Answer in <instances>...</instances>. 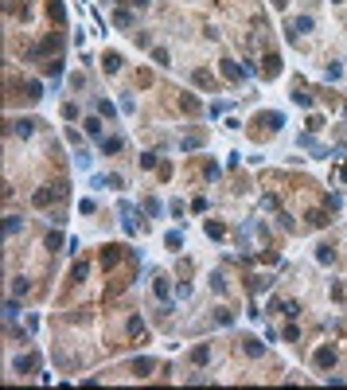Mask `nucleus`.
Wrapping results in <instances>:
<instances>
[{
    "mask_svg": "<svg viewBox=\"0 0 347 390\" xmlns=\"http://www.w3.org/2000/svg\"><path fill=\"white\" fill-rule=\"evenodd\" d=\"M253 125H257V129H253V137H265L269 129L277 133V129L285 125V113H257V117H253Z\"/></svg>",
    "mask_w": 347,
    "mask_h": 390,
    "instance_id": "1",
    "label": "nucleus"
},
{
    "mask_svg": "<svg viewBox=\"0 0 347 390\" xmlns=\"http://www.w3.org/2000/svg\"><path fill=\"white\" fill-rule=\"evenodd\" d=\"M63 195H66V183H59V187L47 183V187H39V191L32 195V203H35V207H51V199H63Z\"/></svg>",
    "mask_w": 347,
    "mask_h": 390,
    "instance_id": "2",
    "label": "nucleus"
},
{
    "mask_svg": "<svg viewBox=\"0 0 347 390\" xmlns=\"http://www.w3.org/2000/svg\"><path fill=\"white\" fill-rule=\"evenodd\" d=\"M312 363H316L320 371H328V367H336V347H332V343H324V347H316V355H312Z\"/></svg>",
    "mask_w": 347,
    "mask_h": 390,
    "instance_id": "3",
    "label": "nucleus"
},
{
    "mask_svg": "<svg viewBox=\"0 0 347 390\" xmlns=\"http://www.w3.org/2000/svg\"><path fill=\"white\" fill-rule=\"evenodd\" d=\"M277 74H281V55L269 51V55L261 59V78H277Z\"/></svg>",
    "mask_w": 347,
    "mask_h": 390,
    "instance_id": "4",
    "label": "nucleus"
},
{
    "mask_svg": "<svg viewBox=\"0 0 347 390\" xmlns=\"http://www.w3.org/2000/svg\"><path fill=\"white\" fill-rule=\"evenodd\" d=\"M117 211H121V223H125V230H129V234H137V230H141V215H137L129 203H121Z\"/></svg>",
    "mask_w": 347,
    "mask_h": 390,
    "instance_id": "5",
    "label": "nucleus"
},
{
    "mask_svg": "<svg viewBox=\"0 0 347 390\" xmlns=\"http://www.w3.org/2000/svg\"><path fill=\"white\" fill-rule=\"evenodd\" d=\"M242 74H250L246 66H238L234 59H222V78H226V82H242Z\"/></svg>",
    "mask_w": 347,
    "mask_h": 390,
    "instance_id": "6",
    "label": "nucleus"
},
{
    "mask_svg": "<svg viewBox=\"0 0 347 390\" xmlns=\"http://www.w3.org/2000/svg\"><path fill=\"white\" fill-rule=\"evenodd\" d=\"M129 371H133L137 379H149L152 371H156V363H152L149 355H141V359H133V363H129Z\"/></svg>",
    "mask_w": 347,
    "mask_h": 390,
    "instance_id": "7",
    "label": "nucleus"
},
{
    "mask_svg": "<svg viewBox=\"0 0 347 390\" xmlns=\"http://www.w3.org/2000/svg\"><path fill=\"white\" fill-rule=\"evenodd\" d=\"M125 335H129V339H141V335H145V316H141V312H133V316H129Z\"/></svg>",
    "mask_w": 347,
    "mask_h": 390,
    "instance_id": "8",
    "label": "nucleus"
},
{
    "mask_svg": "<svg viewBox=\"0 0 347 390\" xmlns=\"http://www.w3.org/2000/svg\"><path fill=\"white\" fill-rule=\"evenodd\" d=\"M101 66H105V74H117V70L125 66V59L117 55V51H105V55H101Z\"/></svg>",
    "mask_w": 347,
    "mask_h": 390,
    "instance_id": "9",
    "label": "nucleus"
},
{
    "mask_svg": "<svg viewBox=\"0 0 347 390\" xmlns=\"http://www.w3.org/2000/svg\"><path fill=\"white\" fill-rule=\"evenodd\" d=\"M35 125H39V121L20 117V121H12V133H16V137H32V133H35Z\"/></svg>",
    "mask_w": 347,
    "mask_h": 390,
    "instance_id": "10",
    "label": "nucleus"
},
{
    "mask_svg": "<svg viewBox=\"0 0 347 390\" xmlns=\"http://www.w3.org/2000/svg\"><path fill=\"white\" fill-rule=\"evenodd\" d=\"M180 110L188 113V117H199L203 106H199V98H191V94H180Z\"/></svg>",
    "mask_w": 347,
    "mask_h": 390,
    "instance_id": "11",
    "label": "nucleus"
},
{
    "mask_svg": "<svg viewBox=\"0 0 347 390\" xmlns=\"http://www.w3.org/2000/svg\"><path fill=\"white\" fill-rule=\"evenodd\" d=\"M121 149H125V141H121V137H101V152H105V156H117Z\"/></svg>",
    "mask_w": 347,
    "mask_h": 390,
    "instance_id": "12",
    "label": "nucleus"
},
{
    "mask_svg": "<svg viewBox=\"0 0 347 390\" xmlns=\"http://www.w3.org/2000/svg\"><path fill=\"white\" fill-rule=\"evenodd\" d=\"M316 262H320V266H332V262H336V246L320 242V246H316Z\"/></svg>",
    "mask_w": 347,
    "mask_h": 390,
    "instance_id": "13",
    "label": "nucleus"
},
{
    "mask_svg": "<svg viewBox=\"0 0 347 390\" xmlns=\"http://www.w3.org/2000/svg\"><path fill=\"white\" fill-rule=\"evenodd\" d=\"M191 78H195V86H203V90H215V78H211V70H207V66H199Z\"/></svg>",
    "mask_w": 347,
    "mask_h": 390,
    "instance_id": "14",
    "label": "nucleus"
},
{
    "mask_svg": "<svg viewBox=\"0 0 347 390\" xmlns=\"http://www.w3.org/2000/svg\"><path fill=\"white\" fill-rule=\"evenodd\" d=\"M86 277H90V266H86V262H74V270H70V285H82Z\"/></svg>",
    "mask_w": 347,
    "mask_h": 390,
    "instance_id": "15",
    "label": "nucleus"
},
{
    "mask_svg": "<svg viewBox=\"0 0 347 390\" xmlns=\"http://www.w3.org/2000/svg\"><path fill=\"white\" fill-rule=\"evenodd\" d=\"M242 351H246V355H253V359H257V355H265L261 339H253V335H246V339H242Z\"/></svg>",
    "mask_w": 347,
    "mask_h": 390,
    "instance_id": "16",
    "label": "nucleus"
},
{
    "mask_svg": "<svg viewBox=\"0 0 347 390\" xmlns=\"http://www.w3.org/2000/svg\"><path fill=\"white\" fill-rule=\"evenodd\" d=\"M300 31H312V20H308V16H300V20H293V24H289V35H293V39H297Z\"/></svg>",
    "mask_w": 347,
    "mask_h": 390,
    "instance_id": "17",
    "label": "nucleus"
},
{
    "mask_svg": "<svg viewBox=\"0 0 347 390\" xmlns=\"http://www.w3.org/2000/svg\"><path fill=\"white\" fill-rule=\"evenodd\" d=\"M47 16H51V20H59V24L66 20V8H63V0H47Z\"/></svg>",
    "mask_w": 347,
    "mask_h": 390,
    "instance_id": "18",
    "label": "nucleus"
},
{
    "mask_svg": "<svg viewBox=\"0 0 347 390\" xmlns=\"http://www.w3.org/2000/svg\"><path fill=\"white\" fill-rule=\"evenodd\" d=\"M43 74H47V78H59V74H63V59L59 55L47 59V62H43Z\"/></svg>",
    "mask_w": 347,
    "mask_h": 390,
    "instance_id": "19",
    "label": "nucleus"
},
{
    "mask_svg": "<svg viewBox=\"0 0 347 390\" xmlns=\"http://www.w3.org/2000/svg\"><path fill=\"white\" fill-rule=\"evenodd\" d=\"M113 24H117V28H129V24H133V12H129V8H113Z\"/></svg>",
    "mask_w": 347,
    "mask_h": 390,
    "instance_id": "20",
    "label": "nucleus"
},
{
    "mask_svg": "<svg viewBox=\"0 0 347 390\" xmlns=\"http://www.w3.org/2000/svg\"><path fill=\"white\" fill-rule=\"evenodd\" d=\"M12 367H16L20 375H28V371H35V355H20V359H16Z\"/></svg>",
    "mask_w": 347,
    "mask_h": 390,
    "instance_id": "21",
    "label": "nucleus"
},
{
    "mask_svg": "<svg viewBox=\"0 0 347 390\" xmlns=\"http://www.w3.org/2000/svg\"><path fill=\"white\" fill-rule=\"evenodd\" d=\"M152 293H156L160 300H168V293H172V285H168V277H156V281H152Z\"/></svg>",
    "mask_w": 347,
    "mask_h": 390,
    "instance_id": "22",
    "label": "nucleus"
},
{
    "mask_svg": "<svg viewBox=\"0 0 347 390\" xmlns=\"http://www.w3.org/2000/svg\"><path fill=\"white\" fill-rule=\"evenodd\" d=\"M207 359H211V347H207V343H199L195 351H191V363H195V367H203Z\"/></svg>",
    "mask_w": 347,
    "mask_h": 390,
    "instance_id": "23",
    "label": "nucleus"
},
{
    "mask_svg": "<svg viewBox=\"0 0 347 390\" xmlns=\"http://www.w3.org/2000/svg\"><path fill=\"white\" fill-rule=\"evenodd\" d=\"M43 51H55V55H59V51H63V35H59V31H55V35H47V39H43Z\"/></svg>",
    "mask_w": 347,
    "mask_h": 390,
    "instance_id": "24",
    "label": "nucleus"
},
{
    "mask_svg": "<svg viewBox=\"0 0 347 390\" xmlns=\"http://www.w3.org/2000/svg\"><path fill=\"white\" fill-rule=\"evenodd\" d=\"M199 145H203V133H191V137H184V141H180V149H184V152H191V149H199Z\"/></svg>",
    "mask_w": 347,
    "mask_h": 390,
    "instance_id": "25",
    "label": "nucleus"
},
{
    "mask_svg": "<svg viewBox=\"0 0 347 390\" xmlns=\"http://www.w3.org/2000/svg\"><path fill=\"white\" fill-rule=\"evenodd\" d=\"M293 102H297V106H304V110H308V106H312V94H308V90H304V86H297V90H293Z\"/></svg>",
    "mask_w": 347,
    "mask_h": 390,
    "instance_id": "26",
    "label": "nucleus"
},
{
    "mask_svg": "<svg viewBox=\"0 0 347 390\" xmlns=\"http://www.w3.org/2000/svg\"><path fill=\"white\" fill-rule=\"evenodd\" d=\"M328 211H308V226H328Z\"/></svg>",
    "mask_w": 347,
    "mask_h": 390,
    "instance_id": "27",
    "label": "nucleus"
},
{
    "mask_svg": "<svg viewBox=\"0 0 347 390\" xmlns=\"http://www.w3.org/2000/svg\"><path fill=\"white\" fill-rule=\"evenodd\" d=\"M24 90H28V98H32V102H39V98H43V86H39L35 78H32V82H24Z\"/></svg>",
    "mask_w": 347,
    "mask_h": 390,
    "instance_id": "28",
    "label": "nucleus"
},
{
    "mask_svg": "<svg viewBox=\"0 0 347 390\" xmlns=\"http://www.w3.org/2000/svg\"><path fill=\"white\" fill-rule=\"evenodd\" d=\"M164 242H168V250H180V246H184V234H180V230H168Z\"/></svg>",
    "mask_w": 347,
    "mask_h": 390,
    "instance_id": "29",
    "label": "nucleus"
},
{
    "mask_svg": "<svg viewBox=\"0 0 347 390\" xmlns=\"http://www.w3.org/2000/svg\"><path fill=\"white\" fill-rule=\"evenodd\" d=\"M207 238H226V226H222V223H211V219H207Z\"/></svg>",
    "mask_w": 347,
    "mask_h": 390,
    "instance_id": "30",
    "label": "nucleus"
},
{
    "mask_svg": "<svg viewBox=\"0 0 347 390\" xmlns=\"http://www.w3.org/2000/svg\"><path fill=\"white\" fill-rule=\"evenodd\" d=\"M86 133H90V137H101V121L98 117H86Z\"/></svg>",
    "mask_w": 347,
    "mask_h": 390,
    "instance_id": "31",
    "label": "nucleus"
},
{
    "mask_svg": "<svg viewBox=\"0 0 347 390\" xmlns=\"http://www.w3.org/2000/svg\"><path fill=\"white\" fill-rule=\"evenodd\" d=\"M320 129H324V117L312 113V117H308V133H320Z\"/></svg>",
    "mask_w": 347,
    "mask_h": 390,
    "instance_id": "32",
    "label": "nucleus"
},
{
    "mask_svg": "<svg viewBox=\"0 0 347 390\" xmlns=\"http://www.w3.org/2000/svg\"><path fill=\"white\" fill-rule=\"evenodd\" d=\"M74 164H78V168H90V152H86V149H78V152H74Z\"/></svg>",
    "mask_w": 347,
    "mask_h": 390,
    "instance_id": "33",
    "label": "nucleus"
},
{
    "mask_svg": "<svg viewBox=\"0 0 347 390\" xmlns=\"http://www.w3.org/2000/svg\"><path fill=\"white\" fill-rule=\"evenodd\" d=\"M4 230H8V238H12V234H20V219H16V215H8V223H4Z\"/></svg>",
    "mask_w": 347,
    "mask_h": 390,
    "instance_id": "34",
    "label": "nucleus"
},
{
    "mask_svg": "<svg viewBox=\"0 0 347 390\" xmlns=\"http://www.w3.org/2000/svg\"><path fill=\"white\" fill-rule=\"evenodd\" d=\"M59 246H63V234H59V230H51V234H47V250H59Z\"/></svg>",
    "mask_w": 347,
    "mask_h": 390,
    "instance_id": "35",
    "label": "nucleus"
},
{
    "mask_svg": "<svg viewBox=\"0 0 347 390\" xmlns=\"http://www.w3.org/2000/svg\"><path fill=\"white\" fill-rule=\"evenodd\" d=\"M215 320H219V324H230L234 316H230V308H215Z\"/></svg>",
    "mask_w": 347,
    "mask_h": 390,
    "instance_id": "36",
    "label": "nucleus"
},
{
    "mask_svg": "<svg viewBox=\"0 0 347 390\" xmlns=\"http://www.w3.org/2000/svg\"><path fill=\"white\" fill-rule=\"evenodd\" d=\"M141 168H145V172H149V168H160L156 164V152H145V156H141Z\"/></svg>",
    "mask_w": 347,
    "mask_h": 390,
    "instance_id": "37",
    "label": "nucleus"
},
{
    "mask_svg": "<svg viewBox=\"0 0 347 390\" xmlns=\"http://www.w3.org/2000/svg\"><path fill=\"white\" fill-rule=\"evenodd\" d=\"M285 316H289V320H297V316H300V304H297V300H289V304H285Z\"/></svg>",
    "mask_w": 347,
    "mask_h": 390,
    "instance_id": "38",
    "label": "nucleus"
},
{
    "mask_svg": "<svg viewBox=\"0 0 347 390\" xmlns=\"http://www.w3.org/2000/svg\"><path fill=\"white\" fill-rule=\"evenodd\" d=\"M152 59H156V62H160V66H168V62H172V59H168V51H164V47H156V51H152Z\"/></svg>",
    "mask_w": 347,
    "mask_h": 390,
    "instance_id": "39",
    "label": "nucleus"
},
{
    "mask_svg": "<svg viewBox=\"0 0 347 390\" xmlns=\"http://www.w3.org/2000/svg\"><path fill=\"white\" fill-rule=\"evenodd\" d=\"M98 110H101V117H117V106H113V102H101Z\"/></svg>",
    "mask_w": 347,
    "mask_h": 390,
    "instance_id": "40",
    "label": "nucleus"
},
{
    "mask_svg": "<svg viewBox=\"0 0 347 390\" xmlns=\"http://www.w3.org/2000/svg\"><path fill=\"white\" fill-rule=\"evenodd\" d=\"M78 211H82V215H94L98 207H94V199H82V203H78Z\"/></svg>",
    "mask_w": 347,
    "mask_h": 390,
    "instance_id": "41",
    "label": "nucleus"
},
{
    "mask_svg": "<svg viewBox=\"0 0 347 390\" xmlns=\"http://www.w3.org/2000/svg\"><path fill=\"white\" fill-rule=\"evenodd\" d=\"M4 316H8V320H12V316H20V304H16V300H8V304H4Z\"/></svg>",
    "mask_w": 347,
    "mask_h": 390,
    "instance_id": "42",
    "label": "nucleus"
},
{
    "mask_svg": "<svg viewBox=\"0 0 347 390\" xmlns=\"http://www.w3.org/2000/svg\"><path fill=\"white\" fill-rule=\"evenodd\" d=\"M63 117H70V121H74V117H78V106H74V102H66V106H63Z\"/></svg>",
    "mask_w": 347,
    "mask_h": 390,
    "instance_id": "43",
    "label": "nucleus"
},
{
    "mask_svg": "<svg viewBox=\"0 0 347 390\" xmlns=\"http://www.w3.org/2000/svg\"><path fill=\"white\" fill-rule=\"evenodd\" d=\"M145 215H160V203L156 199H145Z\"/></svg>",
    "mask_w": 347,
    "mask_h": 390,
    "instance_id": "44",
    "label": "nucleus"
},
{
    "mask_svg": "<svg viewBox=\"0 0 347 390\" xmlns=\"http://www.w3.org/2000/svg\"><path fill=\"white\" fill-rule=\"evenodd\" d=\"M211 285H215V289L222 293V289H226V277H222V273H211Z\"/></svg>",
    "mask_w": 347,
    "mask_h": 390,
    "instance_id": "45",
    "label": "nucleus"
},
{
    "mask_svg": "<svg viewBox=\"0 0 347 390\" xmlns=\"http://www.w3.org/2000/svg\"><path fill=\"white\" fill-rule=\"evenodd\" d=\"M269 4H273L277 12H285V8H289V0H269Z\"/></svg>",
    "mask_w": 347,
    "mask_h": 390,
    "instance_id": "46",
    "label": "nucleus"
},
{
    "mask_svg": "<svg viewBox=\"0 0 347 390\" xmlns=\"http://www.w3.org/2000/svg\"><path fill=\"white\" fill-rule=\"evenodd\" d=\"M133 4H137V8H149V0H133Z\"/></svg>",
    "mask_w": 347,
    "mask_h": 390,
    "instance_id": "47",
    "label": "nucleus"
},
{
    "mask_svg": "<svg viewBox=\"0 0 347 390\" xmlns=\"http://www.w3.org/2000/svg\"><path fill=\"white\" fill-rule=\"evenodd\" d=\"M336 4H340V0H336Z\"/></svg>",
    "mask_w": 347,
    "mask_h": 390,
    "instance_id": "48",
    "label": "nucleus"
}]
</instances>
